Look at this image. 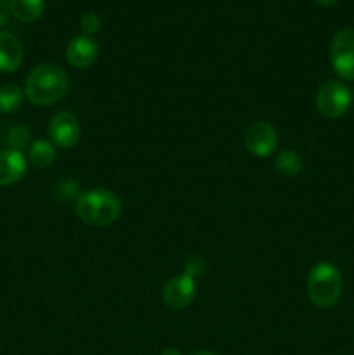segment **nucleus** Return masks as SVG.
<instances>
[{"label":"nucleus","instance_id":"f257e3e1","mask_svg":"<svg viewBox=\"0 0 354 355\" xmlns=\"http://www.w3.org/2000/svg\"><path fill=\"white\" fill-rule=\"evenodd\" d=\"M69 90V78L65 69L52 62L35 66L24 83V96L35 106H52Z\"/></svg>","mask_w":354,"mask_h":355},{"label":"nucleus","instance_id":"f03ea898","mask_svg":"<svg viewBox=\"0 0 354 355\" xmlns=\"http://www.w3.org/2000/svg\"><path fill=\"white\" fill-rule=\"evenodd\" d=\"M75 214L90 227H108L121 215V201L113 191L94 187L76 196Z\"/></svg>","mask_w":354,"mask_h":355},{"label":"nucleus","instance_id":"7ed1b4c3","mask_svg":"<svg viewBox=\"0 0 354 355\" xmlns=\"http://www.w3.org/2000/svg\"><path fill=\"white\" fill-rule=\"evenodd\" d=\"M309 300L318 309H330L342 295V274L333 263L319 262L307 276Z\"/></svg>","mask_w":354,"mask_h":355},{"label":"nucleus","instance_id":"20e7f679","mask_svg":"<svg viewBox=\"0 0 354 355\" xmlns=\"http://www.w3.org/2000/svg\"><path fill=\"white\" fill-rule=\"evenodd\" d=\"M353 103V96L347 85L340 80H326L316 94V107L325 118L344 116Z\"/></svg>","mask_w":354,"mask_h":355},{"label":"nucleus","instance_id":"39448f33","mask_svg":"<svg viewBox=\"0 0 354 355\" xmlns=\"http://www.w3.org/2000/svg\"><path fill=\"white\" fill-rule=\"evenodd\" d=\"M330 61L340 78L354 82V28H346L333 37Z\"/></svg>","mask_w":354,"mask_h":355},{"label":"nucleus","instance_id":"423d86ee","mask_svg":"<svg viewBox=\"0 0 354 355\" xmlns=\"http://www.w3.org/2000/svg\"><path fill=\"white\" fill-rule=\"evenodd\" d=\"M245 146L257 158H269L278 149V134L267 121H253L245 132Z\"/></svg>","mask_w":354,"mask_h":355},{"label":"nucleus","instance_id":"0eeeda50","mask_svg":"<svg viewBox=\"0 0 354 355\" xmlns=\"http://www.w3.org/2000/svg\"><path fill=\"white\" fill-rule=\"evenodd\" d=\"M49 137L56 148L69 149L80 141V123L75 114L68 111H59L49 121Z\"/></svg>","mask_w":354,"mask_h":355},{"label":"nucleus","instance_id":"6e6552de","mask_svg":"<svg viewBox=\"0 0 354 355\" xmlns=\"http://www.w3.org/2000/svg\"><path fill=\"white\" fill-rule=\"evenodd\" d=\"M194 293H196V283L193 277L187 274H179L170 277L165 283L162 290V300L169 309L180 311L194 300Z\"/></svg>","mask_w":354,"mask_h":355},{"label":"nucleus","instance_id":"1a4fd4ad","mask_svg":"<svg viewBox=\"0 0 354 355\" xmlns=\"http://www.w3.org/2000/svg\"><path fill=\"white\" fill-rule=\"evenodd\" d=\"M99 54V45L94 37L76 35L66 45V59L76 69H87L96 62Z\"/></svg>","mask_w":354,"mask_h":355},{"label":"nucleus","instance_id":"9d476101","mask_svg":"<svg viewBox=\"0 0 354 355\" xmlns=\"http://www.w3.org/2000/svg\"><path fill=\"white\" fill-rule=\"evenodd\" d=\"M28 168L23 153L16 149L0 151V186H12L19 182Z\"/></svg>","mask_w":354,"mask_h":355},{"label":"nucleus","instance_id":"9b49d317","mask_svg":"<svg viewBox=\"0 0 354 355\" xmlns=\"http://www.w3.org/2000/svg\"><path fill=\"white\" fill-rule=\"evenodd\" d=\"M23 58V45L16 35L0 30V73L17 71Z\"/></svg>","mask_w":354,"mask_h":355},{"label":"nucleus","instance_id":"f8f14e48","mask_svg":"<svg viewBox=\"0 0 354 355\" xmlns=\"http://www.w3.org/2000/svg\"><path fill=\"white\" fill-rule=\"evenodd\" d=\"M10 14L19 23H35L45 9V0H9Z\"/></svg>","mask_w":354,"mask_h":355},{"label":"nucleus","instance_id":"ddd939ff","mask_svg":"<svg viewBox=\"0 0 354 355\" xmlns=\"http://www.w3.org/2000/svg\"><path fill=\"white\" fill-rule=\"evenodd\" d=\"M58 153H56V146L51 141H35L28 149V159L31 165L38 166V168H47L49 165L56 162Z\"/></svg>","mask_w":354,"mask_h":355},{"label":"nucleus","instance_id":"4468645a","mask_svg":"<svg viewBox=\"0 0 354 355\" xmlns=\"http://www.w3.org/2000/svg\"><path fill=\"white\" fill-rule=\"evenodd\" d=\"M24 101V90H21L16 83H6L0 87V113L9 114L21 107Z\"/></svg>","mask_w":354,"mask_h":355},{"label":"nucleus","instance_id":"2eb2a0df","mask_svg":"<svg viewBox=\"0 0 354 355\" xmlns=\"http://www.w3.org/2000/svg\"><path fill=\"white\" fill-rule=\"evenodd\" d=\"M274 166L283 177H295L302 172V158L292 149H285L276 155Z\"/></svg>","mask_w":354,"mask_h":355},{"label":"nucleus","instance_id":"dca6fc26","mask_svg":"<svg viewBox=\"0 0 354 355\" xmlns=\"http://www.w3.org/2000/svg\"><path fill=\"white\" fill-rule=\"evenodd\" d=\"M30 130L24 125H14L12 128L7 134V144H9V149H16V151H21V149L26 148L30 144Z\"/></svg>","mask_w":354,"mask_h":355},{"label":"nucleus","instance_id":"f3484780","mask_svg":"<svg viewBox=\"0 0 354 355\" xmlns=\"http://www.w3.org/2000/svg\"><path fill=\"white\" fill-rule=\"evenodd\" d=\"M101 26H103V23H101V17L97 12H87L80 19V28H82L83 35H87V37L96 35L101 30Z\"/></svg>","mask_w":354,"mask_h":355},{"label":"nucleus","instance_id":"a211bd4d","mask_svg":"<svg viewBox=\"0 0 354 355\" xmlns=\"http://www.w3.org/2000/svg\"><path fill=\"white\" fill-rule=\"evenodd\" d=\"M205 270H207V263L201 257H191L186 260V266H184V274H187L189 277L196 279V277L203 276Z\"/></svg>","mask_w":354,"mask_h":355},{"label":"nucleus","instance_id":"6ab92c4d","mask_svg":"<svg viewBox=\"0 0 354 355\" xmlns=\"http://www.w3.org/2000/svg\"><path fill=\"white\" fill-rule=\"evenodd\" d=\"M10 14V7H9V0H0V26L7 23Z\"/></svg>","mask_w":354,"mask_h":355},{"label":"nucleus","instance_id":"aec40b11","mask_svg":"<svg viewBox=\"0 0 354 355\" xmlns=\"http://www.w3.org/2000/svg\"><path fill=\"white\" fill-rule=\"evenodd\" d=\"M160 355H183V354H180L177 349H172V347H170V349H165Z\"/></svg>","mask_w":354,"mask_h":355},{"label":"nucleus","instance_id":"412c9836","mask_svg":"<svg viewBox=\"0 0 354 355\" xmlns=\"http://www.w3.org/2000/svg\"><path fill=\"white\" fill-rule=\"evenodd\" d=\"M314 2L319 3V6H323V7H328V6H333L337 0H314Z\"/></svg>","mask_w":354,"mask_h":355},{"label":"nucleus","instance_id":"4be33fe9","mask_svg":"<svg viewBox=\"0 0 354 355\" xmlns=\"http://www.w3.org/2000/svg\"><path fill=\"white\" fill-rule=\"evenodd\" d=\"M193 355H217L214 352H208V350H200V352H194Z\"/></svg>","mask_w":354,"mask_h":355},{"label":"nucleus","instance_id":"5701e85b","mask_svg":"<svg viewBox=\"0 0 354 355\" xmlns=\"http://www.w3.org/2000/svg\"><path fill=\"white\" fill-rule=\"evenodd\" d=\"M353 103H354V92H353Z\"/></svg>","mask_w":354,"mask_h":355}]
</instances>
